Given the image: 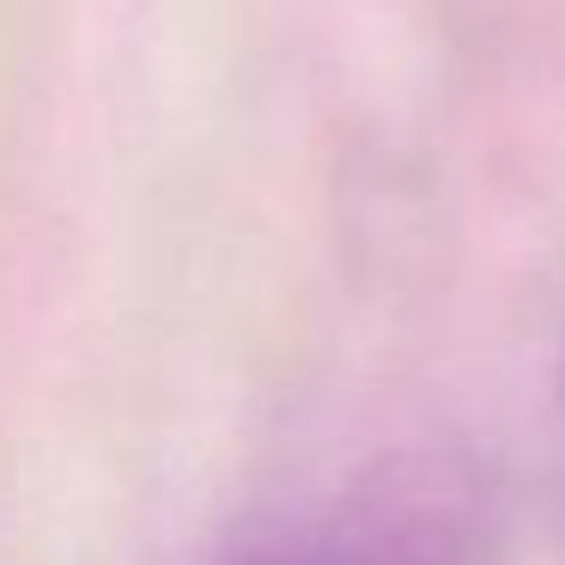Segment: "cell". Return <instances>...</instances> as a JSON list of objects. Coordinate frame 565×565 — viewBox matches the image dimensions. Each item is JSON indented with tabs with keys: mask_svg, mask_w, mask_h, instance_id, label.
Here are the masks:
<instances>
[{
	"mask_svg": "<svg viewBox=\"0 0 565 565\" xmlns=\"http://www.w3.org/2000/svg\"><path fill=\"white\" fill-rule=\"evenodd\" d=\"M553 419H559V499H565V365H559V407H553Z\"/></svg>",
	"mask_w": 565,
	"mask_h": 565,
	"instance_id": "2",
	"label": "cell"
},
{
	"mask_svg": "<svg viewBox=\"0 0 565 565\" xmlns=\"http://www.w3.org/2000/svg\"><path fill=\"white\" fill-rule=\"evenodd\" d=\"M220 565H499V535L468 462L402 450L274 516Z\"/></svg>",
	"mask_w": 565,
	"mask_h": 565,
	"instance_id": "1",
	"label": "cell"
}]
</instances>
